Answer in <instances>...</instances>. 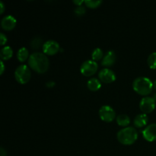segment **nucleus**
Returning a JSON list of instances; mask_svg holds the SVG:
<instances>
[{
	"label": "nucleus",
	"mask_w": 156,
	"mask_h": 156,
	"mask_svg": "<svg viewBox=\"0 0 156 156\" xmlns=\"http://www.w3.org/2000/svg\"><path fill=\"white\" fill-rule=\"evenodd\" d=\"M28 64L32 69L40 74L45 73L48 70L50 66L47 55L39 52L34 53L30 55L28 59Z\"/></svg>",
	"instance_id": "f257e3e1"
},
{
	"label": "nucleus",
	"mask_w": 156,
	"mask_h": 156,
	"mask_svg": "<svg viewBox=\"0 0 156 156\" xmlns=\"http://www.w3.org/2000/svg\"><path fill=\"white\" fill-rule=\"evenodd\" d=\"M153 88L152 81L146 77H138L133 83V88L134 91L141 95H148L150 94Z\"/></svg>",
	"instance_id": "f03ea898"
},
{
	"label": "nucleus",
	"mask_w": 156,
	"mask_h": 156,
	"mask_svg": "<svg viewBox=\"0 0 156 156\" xmlns=\"http://www.w3.org/2000/svg\"><path fill=\"white\" fill-rule=\"evenodd\" d=\"M117 140L121 144L129 146L135 143L138 139V133L133 127H126L117 133Z\"/></svg>",
	"instance_id": "7ed1b4c3"
},
{
	"label": "nucleus",
	"mask_w": 156,
	"mask_h": 156,
	"mask_svg": "<svg viewBox=\"0 0 156 156\" xmlns=\"http://www.w3.org/2000/svg\"><path fill=\"white\" fill-rule=\"evenodd\" d=\"M31 73L26 65H21L15 69V78L18 82L21 84H26L30 81Z\"/></svg>",
	"instance_id": "20e7f679"
},
{
	"label": "nucleus",
	"mask_w": 156,
	"mask_h": 156,
	"mask_svg": "<svg viewBox=\"0 0 156 156\" xmlns=\"http://www.w3.org/2000/svg\"><path fill=\"white\" fill-rule=\"evenodd\" d=\"M98 63L94 60H87L82 64L80 72L83 76L89 77L96 73L98 70Z\"/></svg>",
	"instance_id": "39448f33"
},
{
	"label": "nucleus",
	"mask_w": 156,
	"mask_h": 156,
	"mask_svg": "<svg viewBox=\"0 0 156 156\" xmlns=\"http://www.w3.org/2000/svg\"><path fill=\"white\" fill-rule=\"evenodd\" d=\"M99 116L103 121L111 123L115 119L116 114L114 110L108 105L102 106L99 110Z\"/></svg>",
	"instance_id": "423d86ee"
},
{
	"label": "nucleus",
	"mask_w": 156,
	"mask_h": 156,
	"mask_svg": "<svg viewBox=\"0 0 156 156\" xmlns=\"http://www.w3.org/2000/svg\"><path fill=\"white\" fill-rule=\"evenodd\" d=\"M140 110L144 114H149L155 110V99L152 97H145L140 101Z\"/></svg>",
	"instance_id": "0eeeda50"
},
{
	"label": "nucleus",
	"mask_w": 156,
	"mask_h": 156,
	"mask_svg": "<svg viewBox=\"0 0 156 156\" xmlns=\"http://www.w3.org/2000/svg\"><path fill=\"white\" fill-rule=\"evenodd\" d=\"M59 50H60V47H59V44L53 40L47 41L43 45V51L44 54L49 55V56L56 54Z\"/></svg>",
	"instance_id": "6e6552de"
},
{
	"label": "nucleus",
	"mask_w": 156,
	"mask_h": 156,
	"mask_svg": "<svg viewBox=\"0 0 156 156\" xmlns=\"http://www.w3.org/2000/svg\"><path fill=\"white\" fill-rule=\"evenodd\" d=\"M98 78L102 82L107 84L114 82L117 79L115 73L112 70L108 68L101 70L100 73H98Z\"/></svg>",
	"instance_id": "1a4fd4ad"
},
{
	"label": "nucleus",
	"mask_w": 156,
	"mask_h": 156,
	"mask_svg": "<svg viewBox=\"0 0 156 156\" xmlns=\"http://www.w3.org/2000/svg\"><path fill=\"white\" fill-rule=\"evenodd\" d=\"M143 138L148 142H154L156 140V123L149 125L143 131Z\"/></svg>",
	"instance_id": "9d476101"
},
{
	"label": "nucleus",
	"mask_w": 156,
	"mask_h": 156,
	"mask_svg": "<svg viewBox=\"0 0 156 156\" xmlns=\"http://www.w3.org/2000/svg\"><path fill=\"white\" fill-rule=\"evenodd\" d=\"M17 21L13 16L12 15H7L5 16L1 21V26L4 30H12L15 28L16 25Z\"/></svg>",
	"instance_id": "9b49d317"
},
{
	"label": "nucleus",
	"mask_w": 156,
	"mask_h": 156,
	"mask_svg": "<svg viewBox=\"0 0 156 156\" xmlns=\"http://www.w3.org/2000/svg\"><path fill=\"white\" fill-rule=\"evenodd\" d=\"M116 59L117 57H116L115 53L114 51H108L102 59L101 65L106 67L111 66L116 62Z\"/></svg>",
	"instance_id": "f8f14e48"
},
{
	"label": "nucleus",
	"mask_w": 156,
	"mask_h": 156,
	"mask_svg": "<svg viewBox=\"0 0 156 156\" xmlns=\"http://www.w3.org/2000/svg\"><path fill=\"white\" fill-rule=\"evenodd\" d=\"M148 120H149V119H148L147 115L146 114H138L134 119V126L137 128L144 127L147 124Z\"/></svg>",
	"instance_id": "ddd939ff"
},
{
	"label": "nucleus",
	"mask_w": 156,
	"mask_h": 156,
	"mask_svg": "<svg viewBox=\"0 0 156 156\" xmlns=\"http://www.w3.org/2000/svg\"><path fill=\"white\" fill-rule=\"evenodd\" d=\"M13 55V50H12V47L6 46V47H3L0 51V57H1L2 60H8V59H11Z\"/></svg>",
	"instance_id": "4468645a"
},
{
	"label": "nucleus",
	"mask_w": 156,
	"mask_h": 156,
	"mask_svg": "<svg viewBox=\"0 0 156 156\" xmlns=\"http://www.w3.org/2000/svg\"><path fill=\"white\" fill-rule=\"evenodd\" d=\"M87 86H88V89L91 91H97L98 90L100 89L101 84L100 81L98 79L93 78L88 80V83H87Z\"/></svg>",
	"instance_id": "2eb2a0df"
},
{
	"label": "nucleus",
	"mask_w": 156,
	"mask_h": 156,
	"mask_svg": "<svg viewBox=\"0 0 156 156\" xmlns=\"http://www.w3.org/2000/svg\"><path fill=\"white\" fill-rule=\"evenodd\" d=\"M29 57V52L25 47H21L17 53V58L21 62H24ZM29 59V58H28Z\"/></svg>",
	"instance_id": "dca6fc26"
},
{
	"label": "nucleus",
	"mask_w": 156,
	"mask_h": 156,
	"mask_svg": "<svg viewBox=\"0 0 156 156\" xmlns=\"http://www.w3.org/2000/svg\"><path fill=\"white\" fill-rule=\"evenodd\" d=\"M116 120H117V124L121 126H126L130 123V119L126 114H120V115L117 116Z\"/></svg>",
	"instance_id": "f3484780"
},
{
	"label": "nucleus",
	"mask_w": 156,
	"mask_h": 156,
	"mask_svg": "<svg viewBox=\"0 0 156 156\" xmlns=\"http://www.w3.org/2000/svg\"><path fill=\"white\" fill-rule=\"evenodd\" d=\"M147 63L149 65V68L152 69H156V52L151 53L147 59Z\"/></svg>",
	"instance_id": "a211bd4d"
},
{
	"label": "nucleus",
	"mask_w": 156,
	"mask_h": 156,
	"mask_svg": "<svg viewBox=\"0 0 156 156\" xmlns=\"http://www.w3.org/2000/svg\"><path fill=\"white\" fill-rule=\"evenodd\" d=\"M101 0H85V4L90 9H96L102 4Z\"/></svg>",
	"instance_id": "6ab92c4d"
},
{
	"label": "nucleus",
	"mask_w": 156,
	"mask_h": 156,
	"mask_svg": "<svg viewBox=\"0 0 156 156\" xmlns=\"http://www.w3.org/2000/svg\"><path fill=\"white\" fill-rule=\"evenodd\" d=\"M103 51L101 50L100 48H96L93 50L92 53H91V57L94 61H98L101 60L103 57Z\"/></svg>",
	"instance_id": "aec40b11"
},
{
	"label": "nucleus",
	"mask_w": 156,
	"mask_h": 156,
	"mask_svg": "<svg viewBox=\"0 0 156 156\" xmlns=\"http://www.w3.org/2000/svg\"><path fill=\"white\" fill-rule=\"evenodd\" d=\"M74 12H75V14H76L77 16H82V15H83L85 13L86 10H85V7L81 5V6H77V7L75 9Z\"/></svg>",
	"instance_id": "412c9836"
},
{
	"label": "nucleus",
	"mask_w": 156,
	"mask_h": 156,
	"mask_svg": "<svg viewBox=\"0 0 156 156\" xmlns=\"http://www.w3.org/2000/svg\"><path fill=\"white\" fill-rule=\"evenodd\" d=\"M7 42V37L3 33L0 34V45L3 46Z\"/></svg>",
	"instance_id": "4be33fe9"
},
{
	"label": "nucleus",
	"mask_w": 156,
	"mask_h": 156,
	"mask_svg": "<svg viewBox=\"0 0 156 156\" xmlns=\"http://www.w3.org/2000/svg\"><path fill=\"white\" fill-rule=\"evenodd\" d=\"M73 3L77 6H81L82 3H85V1H83V0H75V1H73Z\"/></svg>",
	"instance_id": "5701e85b"
},
{
	"label": "nucleus",
	"mask_w": 156,
	"mask_h": 156,
	"mask_svg": "<svg viewBox=\"0 0 156 156\" xmlns=\"http://www.w3.org/2000/svg\"><path fill=\"white\" fill-rule=\"evenodd\" d=\"M0 8H1V10H0V14H2L5 11V5L2 2H0Z\"/></svg>",
	"instance_id": "b1692460"
},
{
	"label": "nucleus",
	"mask_w": 156,
	"mask_h": 156,
	"mask_svg": "<svg viewBox=\"0 0 156 156\" xmlns=\"http://www.w3.org/2000/svg\"><path fill=\"white\" fill-rule=\"evenodd\" d=\"M4 70H5V65H4V62L3 61H1V71H0V74L2 75L3 73H4Z\"/></svg>",
	"instance_id": "393cba45"
},
{
	"label": "nucleus",
	"mask_w": 156,
	"mask_h": 156,
	"mask_svg": "<svg viewBox=\"0 0 156 156\" xmlns=\"http://www.w3.org/2000/svg\"><path fill=\"white\" fill-rule=\"evenodd\" d=\"M0 156H6V151L2 147L0 149Z\"/></svg>",
	"instance_id": "a878e982"
},
{
	"label": "nucleus",
	"mask_w": 156,
	"mask_h": 156,
	"mask_svg": "<svg viewBox=\"0 0 156 156\" xmlns=\"http://www.w3.org/2000/svg\"><path fill=\"white\" fill-rule=\"evenodd\" d=\"M55 85H56V84H55V82H49L47 83V87H53Z\"/></svg>",
	"instance_id": "bb28decb"
},
{
	"label": "nucleus",
	"mask_w": 156,
	"mask_h": 156,
	"mask_svg": "<svg viewBox=\"0 0 156 156\" xmlns=\"http://www.w3.org/2000/svg\"><path fill=\"white\" fill-rule=\"evenodd\" d=\"M153 88H155V89L156 90V80L155 81V82H153Z\"/></svg>",
	"instance_id": "cd10ccee"
}]
</instances>
